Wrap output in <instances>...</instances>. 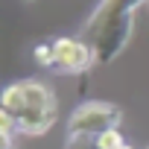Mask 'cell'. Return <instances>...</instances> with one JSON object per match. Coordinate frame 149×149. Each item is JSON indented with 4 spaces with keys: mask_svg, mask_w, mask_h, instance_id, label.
Returning a JSON list of instances; mask_svg holds the SVG:
<instances>
[{
    "mask_svg": "<svg viewBox=\"0 0 149 149\" xmlns=\"http://www.w3.org/2000/svg\"><path fill=\"white\" fill-rule=\"evenodd\" d=\"M143 0H102L85 24V41L94 53V64L114 61L132 38L134 9Z\"/></svg>",
    "mask_w": 149,
    "mask_h": 149,
    "instance_id": "1",
    "label": "cell"
},
{
    "mask_svg": "<svg viewBox=\"0 0 149 149\" xmlns=\"http://www.w3.org/2000/svg\"><path fill=\"white\" fill-rule=\"evenodd\" d=\"M120 108L111 102H85L76 111L70 114L67 120V140H76V137H97L108 129L120 126Z\"/></svg>",
    "mask_w": 149,
    "mask_h": 149,
    "instance_id": "2",
    "label": "cell"
},
{
    "mask_svg": "<svg viewBox=\"0 0 149 149\" xmlns=\"http://www.w3.org/2000/svg\"><path fill=\"white\" fill-rule=\"evenodd\" d=\"M56 50V67L64 73H82L94 64V53L88 47V41L79 38H56L53 41Z\"/></svg>",
    "mask_w": 149,
    "mask_h": 149,
    "instance_id": "3",
    "label": "cell"
},
{
    "mask_svg": "<svg viewBox=\"0 0 149 149\" xmlns=\"http://www.w3.org/2000/svg\"><path fill=\"white\" fill-rule=\"evenodd\" d=\"M58 111L50 108H24V114L18 117V132L21 134H47L56 123Z\"/></svg>",
    "mask_w": 149,
    "mask_h": 149,
    "instance_id": "4",
    "label": "cell"
},
{
    "mask_svg": "<svg viewBox=\"0 0 149 149\" xmlns=\"http://www.w3.org/2000/svg\"><path fill=\"white\" fill-rule=\"evenodd\" d=\"M21 91H24V100H26V108H50V111H58V102H56V94L35 82V79H24L21 82Z\"/></svg>",
    "mask_w": 149,
    "mask_h": 149,
    "instance_id": "5",
    "label": "cell"
},
{
    "mask_svg": "<svg viewBox=\"0 0 149 149\" xmlns=\"http://www.w3.org/2000/svg\"><path fill=\"white\" fill-rule=\"evenodd\" d=\"M24 108H26V100H24L21 82H15V85H6L3 97H0V111H6V114H12V117L18 120V117L24 114Z\"/></svg>",
    "mask_w": 149,
    "mask_h": 149,
    "instance_id": "6",
    "label": "cell"
},
{
    "mask_svg": "<svg viewBox=\"0 0 149 149\" xmlns=\"http://www.w3.org/2000/svg\"><path fill=\"white\" fill-rule=\"evenodd\" d=\"M94 143H97V149H123V146H126V140H123L120 129H108V132L97 134V137H94Z\"/></svg>",
    "mask_w": 149,
    "mask_h": 149,
    "instance_id": "7",
    "label": "cell"
},
{
    "mask_svg": "<svg viewBox=\"0 0 149 149\" xmlns=\"http://www.w3.org/2000/svg\"><path fill=\"white\" fill-rule=\"evenodd\" d=\"M32 56H35V61L41 67H56V50H53V44H38L32 50Z\"/></svg>",
    "mask_w": 149,
    "mask_h": 149,
    "instance_id": "8",
    "label": "cell"
},
{
    "mask_svg": "<svg viewBox=\"0 0 149 149\" xmlns=\"http://www.w3.org/2000/svg\"><path fill=\"white\" fill-rule=\"evenodd\" d=\"M0 146L3 149H15V134H0Z\"/></svg>",
    "mask_w": 149,
    "mask_h": 149,
    "instance_id": "9",
    "label": "cell"
},
{
    "mask_svg": "<svg viewBox=\"0 0 149 149\" xmlns=\"http://www.w3.org/2000/svg\"><path fill=\"white\" fill-rule=\"evenodd\" d=\"M123 149H132V146H129V143H126V146H123Z\"/></svg>",
    "mask_w": 149,
    "mask_h": 149,
    "instance_id": "10",
    "label": "cell"
}]
</instances>
